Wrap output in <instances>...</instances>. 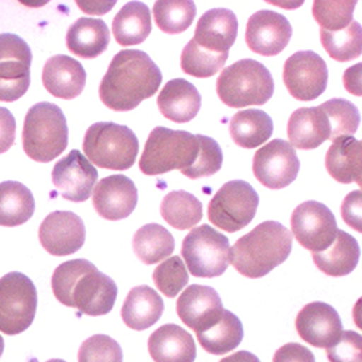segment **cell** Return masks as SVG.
<instances>
[{
  "mask_svg": "<svg viewBox=\"0 0 362 362\" xmlns=\"http://www.w3.org/2000/svg\"><path fill=\"white\" fill-rule=\"evenodd\" d=\"M163 74L141 50H123L112 57L100 83V100L115 111H130L160 89Z\"/></svg>",
  "mask_w": 362,
  "mask_h": 362,
  "instance_id": "1",
  "label": "cell"
},
{
  "mask_svg": "<svg viewBox=\"0 0 362 362\" xmlns=\"http://www.w3.org/2000/svg\"><path fill=\"white\" fill-rule=\"evenodd\" d=\"M52 289L59 303L93 317L108 314L117 300L116 282L85 259L64 262L56 267Z\"/></svg>",
  "mask_w": 362,
  "mask_h": 362,
  "instance_id": "2",
  "label": "cell"
},
{
  "mask_svg": "<svg viewBox=\"0 0 362 362\" xmlns=\"http://www.w3.org/2000/svg\"><path fill=\"white\" fill-rule=\"evenodd\" d=\"M292 235L276 221L259 223L230 248L228 260L240 275L259 279L282 264L291 255Z\"/></svg>",
  "mask_w": 362,
  "mask_h": 362,
  "instance_id": "3",
  "label": "cell"
},
{
  "mask_svg": "<svg viewBox=\"0 0 362 362\" xmlns=\"http://www.w3.org/2000/svg\"><path fill=\"white\" fill-rule=\"evenodd\" d=\"M67 142L69 129L60 107L38 103L28 110L22 130V146L31 160L50 163L64 152Z\"/></svg>",
  "mask_w": 362,
  "mask_h": 362,
  "instance_id": "4",
  "label": "cell"
},
{
  "mask_svg": "<svg viewBox=\"0 0 362 362\" xmlns=\"http://www.w3.org/2000/svg\"><path fill=\"white\" fill-rule=\"evenodd\" d=\"M275 90V82L267 67L253 59H243L225 67L216 81L221 101L233 108L264 105Z\"/></svg>",
  "mask_w": 362,
  "mask_h": 362,
  "instance_id": "5",
  "label": "cell"
},
{
  "mask_svg": "<svg viewBox=\"0 0 362 362\" xmlns=\"http://www.w3.org/2000/svg\"><path fill=\"white\" fill-rule=\"evenodd\" d=\"M197 152V134L155 127L148 136L139 168L145 175H161L173 170L183 173L192 167Z\"/></svg>",
  "mask_w": 362,
  "mask_h": 362,
  "instance_id": "6",
  "label": "cell"
},
{
  "mask_svg": "<svg viewBox=\"0 0 362 362\" xmlns=\"http://www.w3.org/2000/svg\"><path fill=\"white\" fill-rule=\"evenodd\" d=\"M139 141L127 126L101 122L89 126L83 138L85 158L100 168L126 171L133 167Z\"/></svg>",
  "mask_w": 362,
  "mask_h": 362,
  "instance_id": "7",
  "label": "cell"
},
{
  "mask_svg": "<svg viewBox=\"0 0 362 362\" xmlns=\"http://www.w3.org/2000/svg\"><path fill=\"white\" fill-rule=\"evenodd\" d=\"M181 256L193 276L218 278L228 269L230 240L211 225H200L185 237Z\"/></svg>",
  "mask_w": 362,
  "mask_h": 362,
  "instance_id": "8",
  "label": "cell"
},
{
  "mask_svg": "<svg viewBox=\"0 0 362 362\" xmlns=\"http://www.w3.org/2000/svg\"><path fill=\"white\" fill-rule=\"evenodd\" d=\"M38 296L34 282L19 272L0 278V332L15 336L34 322Z\"/></svg>",
  "mask_w": 362,
  "mask_h": 362,
  "instance_id": "9",
  "label": "cell"
},
{
  "mask_svg": "<svg viewBox=\"0 0 362 362\" xmlns=\"http://www.w3.org/2000/svg\"><path fill=\"white\" fill-rule=\"evenodd\" d=\"M259 202V194L250 183L233 180L225 183L209 202L208 218L216 228L237 233L253 221Z\"/></svg>",
  "mask_w": 362,
  "mask_h": 362,
  "instance_id": "10",
  "label": "cell"
},
{
  "mask_svg": "<svg viewBox=\"0 0 362 362\" xmlns=\"http://www.w3.org/2000/svg\"><path fill=\"white\" fill-rule=\"evenodd\" d=\"M33 53L16 34H0V101L13 103L24 97L31 83Z\"/></svg>",
  "mask_w": 362,
  "mask_h": 362,
  "instance_id": "11",
  "label": "cell"
},
{
  "mask_svg": "<svg viewBox=\"0 0 362 362\" xmlns=\"http://www.w3.org/2000/svg\"><path fill=\"white\" fill-rule=\"evenodd\" d=\"M291 230L304 248L313 253H322L334 241L337 223L333 212L326 205L308 200L293 209Z\"/></svg>",
  "mask_w": 362,
  "mask_h": 362,
  "instance_id": "12",
  "label": "cell"
},
{
  "mask_svg": "<svg viewBox=\"0 0 362 362\" xmlns=\"http://www.w3.org/2000/svg\"><path fill=\"white\" fill-rule=\"evenodd\" d=\"M327 81V64L314 52H298L285 62L284 83L288 93L298 101H314L323 95Z\"/></svg>",
  "mask_w": 362,
  "mask_h": 362,
  "instance_id": "13",
  "label": "cell"
},
{
  "mask_svg": "<svg viewBox=\"0 0 362 362\" xmlns=\"http://www.w3.org/2000/svg\"><path fill=\"white\" fill-rule=\"evenodd\" d=\"M253 173L264 187L281 190L296 181L300 173L297 151L282 139L270 141L253 158Z\"/></svg>",
  "mask_w": 362,
  "mask_h": 362,
  "instance_id": "14",
  "label": "cell"
},
{
  "mask_svg": "<svg viewBox=\"0 0 362 362\" xmlns=\"http://www.w3.org/2000/svg\"><path fill=\"white\" fill-rule=\"evenodd\" d=\"M52 180L63 199L85 202L93 194L98 173L78 149L71 151L54 165Z\"/></svg>",
  "mask_w": 362,
  "mask_h": 362,
  "instance_id": "15",
  "label": "cell"
},
{
  "mask_svg": "<svg viewBox=\"0 0 362 362\" xmlns=\"http://www.w3.org/2000/svg\"><path fill=\"white\" fill-rule=\"evenodd\" d=\"M83 221L74 212L56 211L42 221L38 238L44 250L53 256H69L85 243Z\"/></svg>",
  "mask_w": 362,
  "mask_h": 362,
  "instance_id": "16",
  "label": "cell"
},
{
  "mask_svg": "<svg viewBox=\"0 0 362 362\" xmlns=\"http://www.w3.org/2000/svg\"><path fill=\"white\" fill-rule=\"evenodd\" d=\"M292 37L289 21L274 11H259L250 16L245 27L248 49L262 56L282 53Z\"/></svg>",
  "mask_w": 362,
  "mask_h": 362,
  "instance_id": "17",
  "label": "cell"
},
{
  "mask_svg": "<svg viewBox=\"0 0 362 362\" xmlns=\"http://www.w3.org/2000/svg\"><path fill=\"white\" fill-rule=\"evenodd\" d=\"M296 327L304 342L314 348H330L344 332L341 315L326 303H310L297 315Z\"/></svg>",
  "mask_w": 362,
  "mask_h": 362,
  "instance_id": "18",
  "label": "cell"
},
{
  "mask_svg": "<svg viewBox=\"0 0 362 362\" xmlns=\"http://www.w3.org/2000/svg\"><path fill=\"white\" fill-rule=\"evenodd\" d=\"M177 315L194 333L215 325L223 313L218 292L205 285H190L177 300Z\"/></svg>",
  "mask_w": 362,
  "mask_h": 362,
  "instance_id": "19",
  "label": "cell"
},
{
  "mask_svg": "<svg viewBox=\"0 0 362 362\" xmlns=\"http://www.w3.org/2000/svg\"><path fill=\"white\" fill-rule=\"evenodd\" d=\"M90 196L97 214L107 221L124 219L138 205V189L123 174L103 178L95 185Z\"/></svg>",
  "mask_w": 362,
  "mask_h": 362,
  "instance_id": "20",
  "label": "cell"
},
{
  "mask_svg": "<svg viewBox=\"0 0 362 362\" xmlns=\"http://www.w3.org/2000/svg\"><path fill=\"white\" fill-rule=\"evenodd\" d=\"M238 34V21L230 9H212L197 21L193 41L212 53H228Z\"/></svg>",
  "mask_w": 362,
  "mask_h": 362,
  "instance_id": "21",
  "label": "cell"
},
{
  "mask_svg": "<svg viewBox=\"0 0 362 362\" xmlns=\"http://www.w3.org/2000/svg\"><path fill=\"white\" fill-rule=\"evenodd\" d=\"M86 83L83 66L64 54L50 57L42 69V85L49 93L62 100H74L82 94Z\"/></svg>",
  "mask_w": 362,
  "mask_h": 362,
  "instance_id": "22",
  "label": "cell"
},
{
  "mask_svg": "<svg viewBox=\"0 0 362 362\" xmlns=\"http://www.w3.org/2000/svg\"><path fill=\"white\" fill-rule=\"evenodd\" d=\"M289 145L293 149H315L330 139V124L319 107L298 108L288 122Z\"/></svg>",
  "mask_w": 362,
  "mask_h": 362,
  "instance_id": "23",
  "label": "cell"
},
{
  "mask_svg": "<svg viewBox=\"0 0 362 362\" xmlns=\"http://www.w3.org/2000/svg\"><path fill=\"white\" fill-rule=\"evenodd\" d=\"M148 351L155 362H194L196 344L192 334L177 325L156 329L148 341Z\"/></svg>",
  "mask_w": 362,
  "mask_h": 362,
  "instance_id": "24",
  "label": "cell"
},
{
  "mask_svg": "<svg viewBox=\"0 0 362 362\" xmlns=\"http://www.w3.org/2000/svg\"><path fill=\"white\" fill-rule=\"evenodd\" d=\"M156 103L165 119L174 123H187L200 111L202 97L193 83L177 78L165 83Z\"/></svg>",
  "mask_w": 362,
  "mask_h": 362,
  "instance_id": "25",
  "label": "cell"
},
{
  "mask_svg": "<svg viewBox=\"0 0 362 362\" xmlns=\"http://www.w3.org/2000/svg\"><path fill=\"white\" fill-rule=\"evenodd\" d=\"M164 301L160 293L148 285L134 286L122 307V319L133 330H146L161 319Z\"/></svg>",
  "mask_w": 362,
  "mask_h": 362,
  "instance_id": "26",
  "label": "cell"
},
{
  "mask_svg": "<svg viewBox=\"0 0 362 362\" xmlns=\"http://www.w3.org/2000/svg\"><path fill=\"white\" fill-rule=\"evenodd\" d=\"M110 44V30L103 19L81 18L66 34V45L78 57L90 60L101 56Z\"/></svg>",
  "mask_w": 362,
  "mask_h": 362,
  "instance_id": "27",
  "label": "cell"
},
{
  "mask_svg": "<svg viewBox=\"0 0 362 362\" xmlns=\"http://www.w3.org/2000/svg\"><path fill=\"white\" fill-rule=\"evenodd\" d=\"M362 145L354 136L333 141L326 153V170L339 183L362 185Z\"/></svg>",
  "mask_w": 362,
  "mask_h": 362,
  "instance_id": "28",
  "label": "cell"
},
{
  "mask_svg": "<svg viewBox=\"0 0 362 362\" xmlns=\"http://www.w3.org/2000/svg\"><path fill=\"white\" fill-rule=\"evenodd\" d=\"M313 260L320 272L329 276H346L359 262V244L348 233L337 230L334 241L322 253H313Z\"/></svg>",
  "mask_w": 362,
  "mask_h": 362,
  "instance_id": "29",
  "label": "cell"
},
{
  "mask_svg": "<svg viewBox=\"0 0 362 362\" xmlns=\"http://www.w3.org/2000/svg\"><path fill=\"white\" fill-rule=\"evenodd\" d=\"M274 133V122L262 110H243L230 122V134L235 145L244 149L262 146Z\"/></svg>",
  "mask_w": 362,
  "mask_h": 362,
  "instance_id": "30",
  "label": "cell"
},
{
  "mask_svg": "<svg viewBox=\"0 0 362 362\" xmlns=\"http://www.w3.org/2000/svg\"><path fill=\"white\" fill-rule=\"evenodd\" d=\"M151 31V11L142 2L126 4L112 19V34L123 47L142 44L149 37Z\"/></svg>",
  "mask_w": 362,
  "mask_h": 362,
  "instance_id": "31",
  "label": "cell"
},
{
  "mask_svg": "<svg viewBox=\"0 0 362 362\" xmlns=\"http://www.w3.org/2000/svg\"><path fill=\"white\" fill-rule=\"evenodd\" d=\"M35 212L31 190L18 181L0 183V225L18 226L28 222Z\"/></svg>",
  "mask_w": 362,
  "mask_h": 362,
  "instance_id": "32",
  "label": "cell"
},
{
  "mask_svg": "<svg viewBox=\"0 0 362 362\" xmlns=\"http://www.w3.org/2000/svg\"><path fill=\"white\" fill-rule=\"evenodd\" d=\"M200 346L212 355H223L234 351L243 341L244 329L238 317L231 311L225 310L221 319L203 330L196 333Z\"/></svg>",
  "mask_w": 362,
  "mask_h": 362,
  "instance_id": "33",
  "label": "cell"
},
{
  "mask_svg": "<svg viewBox=\"0 0 362 362\" xmlns=\"http://www.w3.org/2000/svg\"><path fill=\"white\" fill-rule=\"evenodd\" d=\"M174 237L160 223H146L133 237V252L142 263L156 264L174 252Z\"/></svg>",
  "mask_w": 362,
  "mask_h": 362,
  "instance_id": "34",
  "label": "cell"
},
{
  "mask_svg": "<svg viewBox=\"0 0 362 362\" xmlns=\"http://www.w3.org/2000/svg\"><path fill=\"white\" fill-rule=\"evenodd\" d=\"M161 216L175 230H192L203 218L202 203L189 192H171L163 199Z\"/></svg>",
  "mask_w": 362,
  "mask_h": 362,
  "instance_id": "35",
  "label": "cell"
},
{
  "mask_svg": "<svg viewBox=\"0 0 362 362\" xmlns=\"http://www.w3.org/2000/svg\"><path fill=\"white\" fill-rule=\"evenodd\" d=\"M194 18L196 5L192 0H160L153 5L155 24L165 34L185 33Z\"/></svg>",
  "mask_w": 362,
  "mask_h": 362,
  "instance_id": "36",
  "label": "cell"
},
{
  "mask_svg": "<svg viewBox=\"0 0 362 362\" xmlns=\"http://www.w3.org/2000/svg\"><path fill=\"white\" fill-rule=\"evenodd\" d=\"M320 40L325 50L333 60L351 62L361 56L362 33L361 24L352 21L345 30L339 31H320Z\"/></svg>",
  "mask_w": 362,
  "mask_h": 362,
  "instance_id": "37",
  "label": "cell"
},
{
  "mask_svg": "<svg viewBox=\"0 0 362 362\" xmlns=\"http://www.w3.org/2000/svg\"><path fill=\"white\" fill-rule=\"evenodd\" d=\"M228 53H212L209 50L199 47L193 40H190L183 49V53H181L180 63L185 74L193 78L205 79L216 75L222 69L226 60H228Z\"/></svg>",
  "mask_w": 362,
  "mask_h": 362,
  "instance_id": "38",
  "label": "cell"
},
{
  "mask_svg": "<svg viewBox=\"0 0 362 362\" xmlns=\"http://www.w3.org/2000/svg\"><path fill=\"white\" fill-rule=\"evenodd\" d=\"M330 124V141L352 136L359 126L358 108L344 98H333L320 105Z\"/></svg>",
  "mask_w": 362,
  "mask_h": 362,
  "instance_id": "39",
  "label": "cell"
},
{
  "mask_svg": "<svg viewBox=\"0 0 362 362\" xmlns=\"http://www.w3.org/2000/svg\"><path fill=\"white\" fill-rule=\"evenodd\" d=\"M153 284L167 298L177 297L189 284V272L178 256L168 257L153 270Z\"/></svg>",
  "mask_w": 362,
  "mask_h": 362,
  "instance_id": "40",
  "label": "cell"
},
{
  "mask_svg": "<svg viewBox=\"0 0 362 362\" xmlns=\"http://www.w3.org/2000/svg\"><path fill=\"white\" fill-rule=\"evenodd\" d=\"M355 6V0H348V2H322V0H317L313 4V16L322 30H345L352 22Z\"/></svg>",
  "mask_w": 362,
  "mask_h": 362,
  "instance_id": "41",
  "label": "cell"
},
{
  "mask_svg": "<svg viewBox=\"0 0 362 362\" xmlns=\"http://www.w3.org/2000/svg\"><path fill=\"white\" fill-rule=\"evenodd\" d=\"M197 141H199V152L194 163L192 164L190 168L181 173L192 180L211 177L216 174L221 170L222 161H223L221 146L215 139L205 134H197Z\"/></svg>",
  "mask_w": 362,
  "mask_h": 362,
  "instance_id": "42",
  "label": "cell"
},
{
  "mask_svg": "<svg viewBox=\"0 0 362 362\" xmlns=\"http://www.w3.org/2000/svg\"><path fill=\"white\" fill-rule=\"evenodd\" d=\"M79 362H123V351L119 342L107 334L88 337L78 352Z\"/></svg>",
  "mask_w": 362,
  "mask_h": 362,
  "instance_id": "43",
  "label": "cell"
},
{
  "mask_svg": "<svg viewBox=\"0 0 362 362\" xmlns=\"http://www.w3.org/2000/svg\"><path fill=\"white\" fill-rule=\"evenodd\" d=\"M329 362H361L362 361V337L356 332L345 330L336 344L326 349Z\"/></svg>",
  "mask_w": 362,
  "mask_h": 362,
  "instance_id": "44",
  "label": "cell"
},
{
  "mask_svg": "<svg viewBox=\"0 0 362 362\" xmlns=\"http://www.w3.org/2000/svg\"><path fill=\"white\" fill-rule=\"evenodd\" d=\"M16 122L8 108L0 107V153L8 152L15 144Z\"/></svg>",
  "mask_w": 362,
  "mask_h": 362,
  "instance_id": "45",
  "label": "cell"
},
{
  "mask_svg": "<svg viewBox=\"0 0 362 362\" xmlns=\"http://www.w3.org/2000/svg\"><path fill=\"white\" fill-rule=\"evenodd\" d=\"M274 362H315L314 354L300 344H286L275 352Z\"/></svg>",
  "mask_w": 362,
  "mask_h": 362,
  "instance_id": "46",
  "label": "cell"
},
{
  "mask_svg": "<svg viewBox=\"0 0 362 362\" xmlns=\"http://www.w3.org/2000/svg\"><path fill=\"white\" fill-rule=\"evenodd\" d=\"M342 216L344 221L352 226V228L358 233L362 231L361 226V190L351 192L344 203H342Z\"/></svg>",
  "mask_w": 362,
  "mask_h": 362,
  "instance_id": "47",
  "label": "cell"
},
{
  "mask_svg": "<svg viewBox=\"0 0 362 362\" xmlns=\"http://www.w3.org/2000/svg\"><path fill=\"white\" fill-rule=\"evenodd\" d=\"M219 362H260V359L252 354V352H247V351H238L230 356H226L223 359H221Z\"/></svg>",
  "mask_w": 362,
  "mask_h": 362,
  "instance_id": "48",
  "label": "cell"
},
{
  "mask_svg": "<svg viewBox=\"0 0 362 362\" xmlns=\"http://www.w3.org/2000/svg\"><path fill=\"white\" fill-rule=\"evenodd\" d=\"M4 351H5V341H4V337L0 336V358H2Z\"/></svg>",
  "mask_w": 362,
  "mask_h": 362,
  "instance_id": "49",
  "label": "cell"
},
{
  "mask_svg": "<svg viewBox=\"0 0 362 362\" xmlns=\"http://www.w3.org/2000/svg\"><path fill=\"white\" fill-rule=\"evenodd\" d=\"M47 362H66V361H63V359H50Z\"/></svg>",
  "mask_w": 362,
  "mask_h": 362,
  "instance_id": "50",
  "label": "cell"
}]
</instances>
